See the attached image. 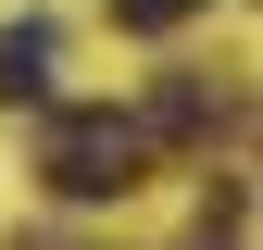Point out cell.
I'll list each match as a JSON object with an SVG mask.
<instances>
[{
    "label": "cell",
    "mask_w": 263,
    "mask_h": 250,
    "mask_svg": "<svg viewBox=\"0 0 263 250\" xmlns=\"http://www.w3.org/2000/svg\"><path fill=\"white\" fill-rule=\"evenodd\" d=\"M38 175H50V200H125L151 175V125L138 113H50Z\"/></svg>",
    "instance_id": "1"
},
{
    "label": "cell",
    "mask_w": 263,
    "mask_h": 250,
    "mask_svg": "<svg viewBox=\"0 0 263 250\" xmlns=\"http://www.w3.org/2000/svg\"><path fill=\"white\" fill-rule=\"evenodd\" d=\"M50 88V25H0V100H38Z\"/></svg>",
    "instance_id": "2"
},
{
    "label": "cell",
    "mask_w": 263,
    "mask_h": 250,
    "mask_svg": "<svg viewBox=\"0 0 263 250\" xmlns=\"http://www.w3.org/2000/svg\"><path fill=\"white\" fill-rule=\"evenodd\" d=\"M213 113H226V100H213L201 75H163V100H151V125H163V138H213Z\"/></svg>",
    "instance_id": "3"
},
{
    "label": "cell",
    "mask_w": 263,
    "mask_h": 250,
    "mask_svg": "<svg viewBox=\"0 0 263 250\" xmlns=\"http://www.w3.org/2000/svg\"><path fill=\"white\" fill-rule=\"evenodd\" d=\"M188 13H201V0H113V25H125V38H163V25H188Z\"/></svg>",
    "instance_id": "4"
}]
</instances>
